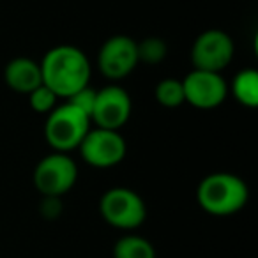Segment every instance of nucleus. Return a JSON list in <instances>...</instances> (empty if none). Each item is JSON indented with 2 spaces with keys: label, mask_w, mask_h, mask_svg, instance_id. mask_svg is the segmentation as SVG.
<instances>
[{
  "label": "nucleus",
  "mask_w": 258,
  "mask_h": 258,
  "mask_svg": "<svg viewBox=\"0 0 258 258\" xmlns=\"http://www.w3.org/2000/svg\"><path fill=\"white\" fill-rule=\"evenodd\" d=\"M39 66L43 85L53 90L60 99H68L87 87L92 76L87 55L73 44H58L51 48Z\"/></svg>",
  "instance_id": "1"
},
{
  "label": "nucleus",
  "mask_w": 258,
  "mask_h": 258,
  "mask_svg": "<svg viewBox=\"0 0 258 258\" xmlns=\"http://www.w3.org/2000/svg\"><path fill=\"white\" fill-rule=\"evenodd\" d=\"M249 200L247 184L239 175L216 172L207 175L197 187V202L207 214L225 218L246 207Z\"/></svg>",
  "instance_id": "2"
},
{
  "label": "nucleus",
  "mask_w": 258,
  "mask_h": 258,
  "mask_svg": "<svg viewBox=\"0 0 258 258\" xmlns=\"http://www.w3.org/2000/svg\"><path fill=\"white\" fill-rule=\"evenodd\" d=\"M90 129V118L66 101L60 106H55L46 115L44 122V138L55 152L76 151Z\"/></svg>",
  "instance_id": "3"
},
{
  "label": "nucleus",
  "mask_w": 258,
  "mask_h": 258,
  "mask_svg": "<svg viewBox=\"0 0 258 258\" xmlns=\"http://www.w3.org/2000/svg\"><path fill=\"white\" fill-rule=\"evenodd\" d=\"M99 214L110 226L118 230H137L147 219V205L137 191L111 187L101 197Z\"/></svg>",
  "instance_id": "4"
},
{
  "label": "nucleus",
  "mask_w": 258,
  "mask_h": 258,
  "mask_svg": "<svg viewBox=\"0 0 258 258\" xmlns=\"http://www.w3.org/2000/svg\"><path fill=\"white\" fill-rule=\"evenodd\" d=\"M76 179L78 166L75 159L64 152L44 156L34 170V186L46 198H58L71 191Z\"/></svg>",
  "instance_id": "5"
},
{
  "label": "nucleus",
  "mask_w": 258,
  "mask_h": 258,
  "mask_svg": "<svg viewBox=\"0 0 258 258\" xmlns=\"http://www.w3.org/2000/svg\"><path fill=\"white\" fill-rule=\"evenodd\" d=\"M80 156L87 165L94 168H111L122 163L127 152L125 140L118 131L96 127L89 129V133L78 147Z\"/></svg>",
  "instance_id": "6"
},
{
  "label": "nucleus",
  "mask_w": 258,
  "mask_h": 258,
  "mask_svg": "<svg viewBox=\"0 0 258 258\" xmlns=\"http://www.w3.org/2000/svg\"><path fill=\"white\" fill-rule=\"evenodd\" d=\"M235 44L233 39L221 29L202 32L191 48V62L195 69L221 73L233 60Z\"/></svg>",
  "instance_id": "7"
},
{
  "label": "nucleus",
  "mask_w": 258,
  "mask_h": 258,
  "mask_svg": "<svg viewBox=\"0 0 258 258\" xmlns=\"http://www.w3.org/2000/svg\"><path fill=\"white\" fill-rule=\"evenodd\" d=\"M182 87L186 103L198 110H212L221 106L228 96V85L221 73L193 69L182 80Z\"/></svg>",
  "instance_id": "8"
},
{
  "label": "nucleus",
  "mask_w": 258,
  "mask_h": 258,
  "mask_svg": "<svg viewBox=\"0 0 258 258\" xmlns=\"http://www.w3.org/2000/svg\"><path fill=\"white\" fill-rule=\"evenodd\" d=\"M138 64L137 41L122 34L104 41L97 53V68L108 80L125 78Z\"/></svg>",
  "instance_id": "9"
},
{
  "label": "nucleus",
  "mask_w": 258,
  "mask_h": 258,
  "mask_svg": "<svg viewBox=\"0 0 258 258\" xmlns=\"http://www.w3.org/2000/svg\"><path fill=\"white\" fill-rule=\"evenodd\" d=\"M133 101L127 90L118 85L103 87L96 92L90 120L96 122L97 127L118 131L131 117Z\"/></svg>",
  "instance_id": "10"
},
{
  "label": "nucleus",
  "mask_w": 258,
  "mask_h": 258,
  "mask_svg": "<svg viewBox=\"0 0 258 258\" xmlns=\"http://www.w3.org/2000/svg\"><path fill=\"white\" fill-rule=\"evenodd\" d=\"M4 80L11 90L18 94L29 96L32 90L43 85V75H41L39 62L29 57H16L8 62L4 69Z\"/></svg>",
  "instance_id": "11"
},
{
  "label": "nucleus",
  "mask_w": 258,
  "mask_h": 258,
  "mask_svg": "<svg viewBox=\"0 0 258 258\" xmlns=\"http://www.w3.org/2000/svg\"><path fill=\"white\" fill-rule=\"evenodd\" d=\"M232 94L237 103L246 108L258 106V71L247 68L239 71L232 80Z\"/></svg>",
  "instance_id": "12"
},
{
  "label": "nucleus",
  "mask_w": 258,
  "mask_h": 258,
  "mask_svg": "<svg viewBox=\"0 0 258 258\" xmlns=\"http://www.w3.org/2000/svg\"><path fill=\"white\" fill-rule=\"evenodd\" d=\"M111 254L113 258H156V249L149 239L129 233L113 244Z\"/></svg>",
  "instance_id": "13"
},
{
  "label": "nucleus",
  "mask_w": 258,
  "mask_h": 258,
  "mask_svg": "<svg viewBox=\"0 0 258 258\" xmlns=\"http://www.w3.org/2000/svg\"><path fill=\"white\" fill-rule=\"evenodd\" d=\"M154 97L165 108H177L180 104H184L186 99H184L182 80H175V78L161 80L154 89Z\"/></svg>",
  "instance_id": "14"
},
{
  "label": "nucleus",
  "mask_w": 258,
  "mask_h": 258,
  "mask_svg": "<svg viewBox=\"0 0 258 258\" xmlns=\"http://www.w3.org/2000/svg\"><path fill=\"white\" fill-rule=\"evenodd\" d=\"M138 48V62H145L149 66H156L163 62L168 53V46L159 37H147V39L137 43Z\"/></svg>",
  "instance_id": "15"
},
{
  "label": "nucleus",
  "mask_w": 258,
  "mask_h": 258,
  "mask_svg": "<svg viewBox=\"0 0 258 258\" xmlns=\"http://www.w3.org/2000/svg\"><path fill=\"white\" fill-rule=\"evenodd\" d=\"M58 96L46 85H39L36 90L29 94V104L34 111L37 113H50L55 106H57Z\"/></svg>",
  "instance_id": "16"
},
{
  "label": "nucleus",
  "mask_w": 258,
  "mask_h": 258,
  "mask_svg": "<svg viewBox=\"0 0 258 258\" xmlns=\"http://www.w3.org/2000/svg\"><path fill=\"white\" fill-rule=\"evenodd\" d=\"M96 92L97 90L90 89V85L83 87L82 90H78V92H75L71 97H68V103H71L73 106H76L78 110H82L83 113L87 115V117L90 118V115H92V108H94V101H96Z\"/></svg>",
  "instance_id": "17"
}]
</instances>
